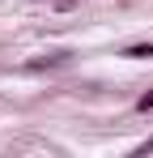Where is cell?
Segmentation results:
<instances>
[{
	"label": "cell",
	"mask_w": 153,
	"mask_h": 158,
	"mask_svg": "<svg viewBox=\"0 0 153 158\" xmlns=\"http://www.w3.org/2000/svg\"><path fill=\"white\" fill-rule=\"evenodd\" d=\"M140 107H145V111H149V107H153V94H145V98H140Z\"/></svg>",
	"instance_id": "2"
},
{
	"label": "cell",
	"mask_w": 153,
	"mask_h": 158,
	"mask_svg": "<svg viewBox=\"0 0 153 158\" xmlns=\"http://www.w3.org/2000/svg\"><path fill=\"white\" fill-rule=\"evenodd\" d=\"M149 150H153V141H145V145H140V154H149Z\"/></svg>",
	"instance_id": "3"
},
{
	"label": "cell",
	"mask_w": 153,
	"mask_h": 158,
	"mask_svg": "<svg viewBox=\"0 0 153 158\" xmlns=\"http://www.w3.org/2000/svg\"><path fill=\"white\" fill-rule=\"evenodd\" d=\"M128 56H153V47H128Z\"/></svg>",
	"instance_id": "1"
}]
</instances>
